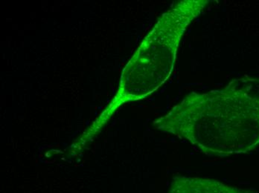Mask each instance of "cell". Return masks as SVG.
<instances>
[{
	"instance_id": "1",
	"label": "cell",
	"mask_w": 259,
	"mask_h": 193,
	"mask_svg": "<svg viewBox=\"0 0 259 193\" xmlns=\"http://www.w3.org/2000/svg\"><path fill=\"white\" fill-rule=\"evenodd\" d=\"M155 125L208 156L251 152L259 146V78L242 77L223 89L192 92Z\"/></svg>"
},
{
	"instance_id": "2",
	"label": "cell",
	"mask_w": 259,
	"mask_h": 193,
	"mask_svg": "<svg viewBox=\"0 0 259 193\" xmlns=\"http://www.w3.org/2000/svg\"><path fill=\"white\" fill-rule=\"evenodd\" d=\"M211 2L182 0L161 16L123 71L116 106L145 98L168 79L185 31Z\"/></svg>"
},
{
	"instance_id": "3",
	"label": "cell",
	"mask_w": 259,
	"mask_h": 193,
	"mask_svg": "<svg viewBox=\"0 0 259 193\" xmlns=\"http://www.w3.org/2000/svg\"><path fill=\"white\" fill-rule=\"evenodd\" d=\"M169 193H253L218 180L199 177L178 176Z\"/></svg>"
}]
</instances>
